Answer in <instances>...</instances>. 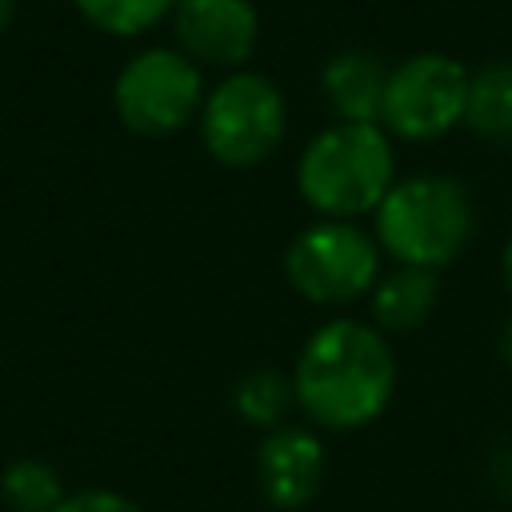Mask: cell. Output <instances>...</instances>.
<instances>
[{"mask_svg":"<svg viewBox=\"0 0 512 512\" xmlns=\"http://www.w3.org/2000/svg\"><path fill=\"white\" fill-rule=\"evenodd\" d=\"M296 408L328 428L352 432L384 416L396 392V360L376 324L336 316L320 324L292 368Z\"/></svg>","mask_w":512,"mask_h":512,"instance_id":"1","label":"cell"},{"mask_svg":"<svg viewBox=\"0 0 512 512\" xmlns=\"http://www.w3.org/2000/svg\"><path fill=\"white\" fill-rule=\"evenodd\" d=\"M396 184L392 140L380 124H332L308 140L296 164V188L320 220H356L376 212Z\"/></svg>","mask_w":512,"mask_h":512,"instance_id":"2","label":"cell"},{"mask_svg":"<svg viewBox=\"0 0 512 512\" xmlns=\"http://www.w3.org/2000/svg\"><path fill=\"white\" fill-rule=\"evenodd\" d=\"M372 216L380 252L408 268L436 272L472 240V196L460 180L440 172L396 180Z\"/></svg>","mask_w":512,"mask_h":512,"instance_id":"3","label":"cell"},{"mask_svg":"<svg viewBox=\"0 0 512 512\" xmlns=\"http://www.w3.org/2000/svg\"><path fill=\"white\" fill-rule=\"evenodd\" d=\"M284 96L260 72L224 76L200 104V140L224 168H252L284 140Z\"/></svg>","mask_w":512,"mask_h":512,"instance_id":"4","label":"cell"},{"mask_svg":"<svg viewBox=\"0 0 512 512\" xmlns=\"http://www.w3.org/2000/svg\"><path fill=\"white\" fill-rule=\"evenodd\" d=\"M284 276L312 304H352L380 280V244L352 220H316L292 236Z\"/></svg>","mask_w":512,"mask_h":512,"instance_id":"5","label":"cell"},{"mask_svg":"<svg viewBox=\"0 0 512 512\" xmlns=\"http://www.w3.org/2000/svg\"><path fill=\"white\" fill-rule=\"evenodd\" d=\"M112 104L136 136H172L200 112L204 80L192 56L176 48H144L120 68Z\"/></svg>","mask_w":512,"mask_h":512,"instance_id":"6","label":"cell"},{"mask_svg":"<svg viewBox=\"0 0 512 512\" xmlns=\"http://www.w3.org/2000/svg\"><path fill=\"white\" fill-rule=\"evenodd\" d=\"M468 80L472 72L440 52L408 56L404 64L388 68L380 128L400 140H436L464 120L468 108Z\"/></svg>","mask_w":512,"mask_h":512,"instance_id":"7","label":"cell"},{"mask_svg":"<svg viewBox=\"0 0 512 512\" xmlns=\"http://www.w3.org/2000/svg\"><path fill=\"white\" fill-rule=\"evenodd\" d=\"M172 24L184 56L216 68L244 64L260 36V20L248 0H176Z\"/></svg>","mask_w":512,"mask_h":512,"instance_id":"8","label":"cell"},{"mask_svg":"<svg viewBox=\"0 0 512 512\" xmlns=\"http://www.w3.org/2000/svg\"><path fill=\"white\" fill-rule=\"evenodd\" d=\"M324 464H328L324 460V444H320V436L312 428L280 424L256 448L260 496L280 512H296V508L316 500V492L324 484Z\"/></svg>","mask_w":512,"mask_h":512,"instance_id":"9","label":"cell"},{"mask_svg":"<svg viewBox=\"0 0 512 512\" xmlns=\"http://www.w3.org/2000/svg\"><path fill=\"white\" fill-rule=\"evenodd\" d=\"M320 88L332 104V112L348 124H380L384 108V88H388V68L380 56L344 48L320 68Z\"/></svg>","mask_w":512,"mask_h":512,"instance_id":"10","label":"cell"},{"mask_svg":"<svg viewBox=\"0 0 512 512\" xmlns=\"http://www.w3.org/2000/svg\"><path fill=\"white\" fill-rule=\"evenodd\" d=\"M440 300V280L432 268H408L396 264L392 272H384L372 292H368V308H372V324L380 332H412L420 328Z\"/></svg>","mask_w":512,"mask_h":512,"instance_id":"11","label":"cell"},{"mask_svg":"<svg viewBox=\"0 0 512 512\" xmlns=\"http://www.w3.org/2000/svg\"><path fill=\"white\" fill-rule=\"evenodd\" d=\"M464 124L480 132L484 140H504L512 144V64L496 60L472 72L468 80V108Z\"/></svg>","mask_w":512,"mask_h":512,"instance_id":"12","label":"cell"},{"mask_svg":"<svg viewBox=\"0 0 512 512\" xmlns=\"http://www.w3.org/2000/svg\"><path fill=\"white\" fill-rule=\"evenodd\" d=\"M232 404L240 412L244 424L252 428H280L284 416L296 408V388H292V376L280 372V368H252L236 380L232 388Z\"/></svg>","mask_w":512,"mask_h":512,"instance_id":"13","label":"cell"},{"mask_svg":"<svg viewBox=\"0 0 512 512\" xmlns=\"http://www.w3.org/2000/svg\"><path fill=\"white\" fill-rule=\"evenodd\" d=\"M0 496L12 512H56L64 500V480L52 464L20 456L0 472Z\"/></svg>","mask_w":512,"mask_h":512,"instance_id":"14","label":"cell"},{"mask_svg":"<svg viewBox=\"0 0 512 512\" xmlns=\"http://www.w3.org/2000/svg\"><path fill=\"white\" fill-rule=\"evenodd\" d=\"M80 8V16L88 24H96L100 32L112 36H140L152 24H160V16L172 12L176 0H72Z\"/></svg>","mask_w":512,"mask_h":512,"instance_id":"15","label":"cell"},{"mask_svg":"<svg viewBox=\"0 0 512 512\" xmlns=\"http://www.w3.org/2000/svg\"><path fill=\"white\" fill-rule=\"evenodd\" d=\"M56 512H144V508L112 488H84V492L64 496Z\"/></svg>","mask_w":512,"mask_h":512,"instance_id":"16","label":"cell"},{"mask_svg":"<svg viewBox=\"0 0 512 512\" xmlns=\"http://www.w3.org/2000/svg\"><path fill=\"white\" fill-rule=\"evenodd\" d=\"M496 348H500V360L512 368V316L500 324V336H496Z\"/></svg>","mask_w":512,"mask_h":512,"instance_id":"17","label":"cell"},{"mask_svg":"<svg viewBox=\"0 0 512 512\" xmlns=\"http://www.w3.org/2000/svg\"><path fill=\"white\" fill-rule=\"evenodd\" d=\"M500 276H504V288L512 292V236L504 244V256H500Z\"/></svg>","mask_w":512,"mask_h":512,"instance_id":"18","label":"cell"},{"mask_svg":"<svg viewBox=\"0 0 512 512\" xmlns=\"http://www.w3.org/2000/svg\"><path fill=\"white\" fill-rule=\"evenodd\" d=\"M16 16V0H0V32L8 28V20Z\"/></svg>","mask_w":512,"mask_h":512,"instance_id":"19","label":"cell"}]
</instances>
